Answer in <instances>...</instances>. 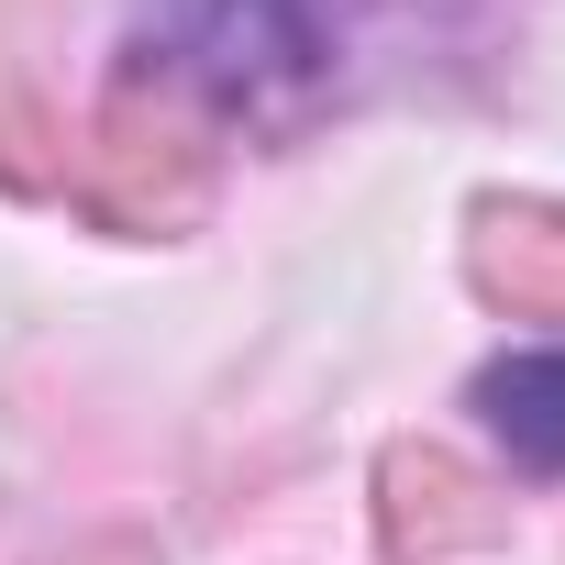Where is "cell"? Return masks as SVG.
I'll return each instance as SVG.
<instances>
[{
	"instance_id": "obj_1",
	"label": "cell",
	"mask_w": 565,
	"mask_h": 565,
	"mask_svg": "<svg viewBox=\"0 0 565 565\" xmlns=\"http://www.w3.org/2000/svg\"><path fill=\"white\" fill-rule=\"evenodd\" d=\"M156 45L200 89L255 100V89L311 78L333 56V0H156Z\"/></svg>"
},
{
	"instance_id": "obj_2",
	"label": "cell",
	"mask_w": 565,
	"mask_h": 565,
	"mask_svg": "<svg viewBox=\"0 0 565 565\" xmlns=\"http://www.w3.org/2000/svg\"><path fill=\"white\" fill-rule=\"evenodd\" d=\"M477 422L521 455V466H543V477H565V344H532V355H499L488 377H477Z\"/></svg>"
}]
</instances>
